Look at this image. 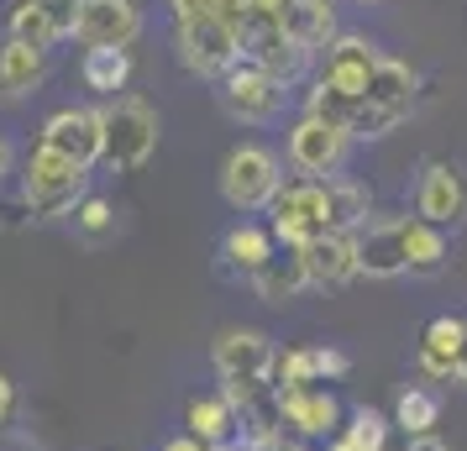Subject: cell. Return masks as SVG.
<instances>
[{
  "mask_svg": "<svg viewBox=\"0 0 467 451\" xmlns=\"http://www.w3.org/2000/svg\"><path fill=\"white\" fill-rule=\"evenodd\" d=\"M305 258L310 289H341V283L362 279V252H358V231H326L310 247H295Z\"/></svg>",
  "mask_w": 467,
  "mask_h": 451,
  "instance_id": "cell-14",
  "label": "cell"
},
{
  "mask_svg": "<svg viewBox=\"0 0 467 451\" xmlns=\"http://www.w3.org/2000/svg\"><path fill=\"white\" fill-rule=\"evenodd\" d=\"M305 289H310V273H305V258H299L295 247L274 252V258H268V268L253 279V294L263 304H289V300H299Z\"/></svg>",
  "mask_w": 467,
  "mask_h": 451,
  "instance_id": "cell-20",
  "label": "cell"
},
{
  "mask_svg": "<svg viewBox=\"0 0 467 451\" xmlns=\"http://www.w3.org/2000/svg\"><path fill=\"white\" fill-rule=\"evenodd\" d=\"M110 226H116V210H110V200L106 194H85V200H79V205H74V231H79V237H106Z\"/></svg>",
  "mask_w": 467,
  "mask_h": 451,
  "instance_id": "cell-30",
  "label": "cell"
},
{
  "mask_svg": "<svg viewBox=\"0 0 467 451\" xmlns=\"http://www.w3.org/2000/svg\"><path fill=\"white\" fill-rule=\"evenodd\" d=\"M326 194H331V220H337V231H362V226L373 220V200H368V184H362V179L331 173V179H326Z\"/></svg>",
  "mask_w": 467,
  "mask_h": 451,
  "instance_id": "cell-25",
  "label": "cell"
},
{
  "mask_svg": "<svg viewBox=\"0 0 467 451\" xmlns=\"http://www.w3.org/2000/svg\"><path fill=\"white\" fill-rule=\"evenodd\" d=\"M274 241L284 247H310L320 241L326 231H337V220H331V194H326V179H289L284 190L274 194Z\"/></svg>",
  "mask_w": 467,
  "mask_h": 451,
  "instance_id": "cell-3",
  "label": "cell"
},
{
  "mask_svg": "<svg viewBox=\"0 0 467 451\" xmlns=\"http://www.w3.org/2000/svg\"><path fill=\"white\" fill-rule=\"evenodd\" d=\"M284 32H289L305 53H326V47L341 37L337 32V5H331V0H289Z\"/></svg>",
  "mask_w": 467,
  "mask_h": 451,
  "instance_id": "cell-19",
  "label": "cell"
},
{
  "mask_svg": "<svg viewBox=\"0 0 467 451\" xmlns=\"http://www.w3.org/2000/svg\"><path fill=\"white\" fill-rule=\"evenodd\" d=\"M211 363H215V378H221V394L226 405L242 415L247 405L278 394V384H268L278 367V352H274V336L268 331H253V325H236V331H221L211 346Z\"/></svg>",
  "mask_w": 467,
  "mask_h": 451,
  "instance_id": "cell-1",
  "label": "cell"
},
{
  "mask_svg": "<svg viewBox=\"0 0 467 451\" xmlns=\"http://www.w3.org/2000/svg\"><path fill=\"white\" fill-rule=\"evenodd\" d=\"M404 451H446V441L436 436V430H425V436H410V446Z\"/></svg>",
  "mask_w": 467,
  "mask_h": 451,
  "instance_id": "cell-35",
  "label": "cell"
},
{
  "mask_svg": "<svg viewBox=\"0 0 467 451\" xmlns=\"http://www.w3.org/2000/svg\"><path fill=\"white\" fill-rule=\"evenodd\" d=\"M389 425H394L389 415H379V409L358 405V409H352V425L341 430V436H347V441H352L358 451H383V446H389Z\"/></svg>",
  "mask_w": 467,
  "mask_h": 451,
  "instance_id": "cell-28",
  "label": "cell"
},
{
  "mask_svg": "<svg viewBox=\"0 0 467 451\" xmlns=\"http://www.w3.org/2000/svg\"><path fill=\"white\" fill-rule=\"evenodd\" d=\"M362 279H400L404 268V215H373L358 231Z\"/></svg>",
  "mask_w": 467,
  "mask_h": 451,
  "instance_id": "cell-15",
  "label": "cell"
},
{
  "mask_svg": "<svg viewBox=\"0 0 467 451\" xmlns=\"http://www.w3.org/2000/svg\"><path fill=\"white\" fill-rule=\"evenodd\" d=\"M451 258V241L441 226H431L420 215H404V268L410 273H441Z\"/></svg>",
  "mask_w": 467,
  "mask_h": 451,
  "instance_id": "cell-22",
  "label": "cell"
},
{
  "mask_svg": "<svg viewBox=\"0 0 467 451\" xmlns=\"http://www.w3.org/2000/svg\"><path fill=\"white\" fill-rule=\"evenodd\" d=\"M457 378L467 384V346H462V363H457Z\"/></svg>",
  "mask_w": 467,
  "mask_h": 451,
  "instance_id": "cell-41",
  "label": "cell"
},
{
  "mask_svg": "<svg viewBox=\"0 0 467 451\" xmlns=\"http://www.w3.org/2000/svg\"><path fill=\"white\" fill-rule=\"evenodd\" d=\"M79 74H85V85L95 89V95L116 100V95L127 89V79H131V53L127 47H85Z\"/></svg>",
  "mask_w": 467,
  "mask_h": 451,
  "instance_id": "cell-24",
  "label": "cell"
},
{
  "mask_svg": "<svg viewBox=\"0 0 467 451\" xmlns=\"http://www.w3.org/2000/svg\"><path fill=\"white\" fill-rule=\"evenodd\" d=\"M85 179H89V169H79L74 158H64V152H53L47 142H37V148L26 152V163H22L26 210L37 215V220L74 215V205L85 200Z\"/></svg>",
  "mask_w": 467,
  "mask_h": 451,
  "instance_id": "cell-2",
  "label": "cell"
},
{
  "mask_svg": "<svg viewBox=\"0 0 467 451\" xmlns=\"http://www.w3.org/2000/svg\"><path fill=\"white\" fill-rule=\"evenodd\" d=\"M462 346H467V321H457V315H436V321L420 331V352H415V363H420V373H431V378H457Z\"/></svg>",
  "mask_w": 467,
  "mask_h": 451,
  "instance_id": "cell-17",
  "label": "cell"
},
{
  "mask_svg": "<svg viewBox=\"0 0 467 451\" xmlns=\"http://www.w3.org/2000/svg\"><path fill=\"white\" fill-rule=\"evenodd\" d=\"M278 388H316V363H310V346H295V352H284L274 367Z\"/></svg>",
  "mask_w": 467,
  "mask_h": 451,
  "instance_id": "cell-31",
  "label": "cell"
},
{
  "mask_svg": "<svg viewBox=\"0 0 467 451\" xmlns=\"http://www.w3.org/2000/svg\"><path fill=\"white\" fill-rule=\"evenodd\" d=\"M43 11L58 22L64 37H74V22H79V0H43Z\"/></svg>",
  "mask_w": 467,
  "mask_h": 451,
  "instance_id": "cell-33",
  "label": "cell"
},
{
  "mask_svg": "<svg viewBox=\"0 0 467 451\" xmlns=\"http://www.w3.org/2000/svg\"><path fill=\"white\" fill-rule=\"evenodd\" d=\"M362 5H379V0H362Z\"/></svg>",
  "mask_w": 467,
  "mask_h": 451,
  "instance_id": "cell-42",
  "label": "cell"
},
{
  "mask_svg": "<svg viewBox=\"0 0 467 451\" xmlns=\"http://www.w3.org/2000/svg\"><path fill=\"white\" fill-rule=\"evenodd\" d=\"M362 100L389 110V116H410V110H415V68L400 64V58H383V64L373 68V85H368Z\"/></svg>",
  "mask_w": 467,
  "mask_h": 451,
  "instance_id": "cell-23",
  "label": "cell"
},
{
  "mask_svg": "<svg viewBox=\"0 0 467 451\" xmlns=\"http://www.w3.org/2000/svg\"><path fill=\"white\" fill-rule=\"evenodd\" d=\"M11 415H16V384H11V378L0 373V425H5Z\"/></svg>",
  "mask_w": 467,
  "mask_h": 451,
  "instance_id": "cell-34",
  "label": "cell"
},
{
  "mask_svg": "<svg viewBox=\"0 0 467 451\" xmlns=\"http://www.w3.org/2000/svg\"><path fill=\"white\" fill-rule=\"evenodd\" d=\"M74 37L85 47H131L142 37V11L137 0H79Z\"/></svg>",
  "mask_w": 467,
  "mask_h": 451,
  "instance_id": "cell-13",
  "label": "cell"
},
{
  "mask_svg": "<svg viewBox=\"0 0 467 451\" xmlns=\"http://www.w3.org/2000/svg\"><path fill=\"white\" fill-rule=\"evenodd\" d=\"M253 11H268V16H278V22H284V11H289V0H253Z\"/></svg>",
  "mask_w": 467,
  "mask_h": 451,
  "instance_id": "cell-37",
  "label": "cell"
},
{
  "mask_svg": "<svg viewBox=\"0 0 467 451\" xmlns=\"http://www.w3.org/2000/svg\"><path fill=\"white\" fill-rule=\"evenodd\" d=\"M278 451H310L305 441H278Z\"/></svg>",
  "mask_w": 467,
  "mask_h": 451,
  "instance_id": "cell-40",
  "label": "cell"
},
{
  "mask_svg": "<svg viewBox=\"0 0 467 451\" xmlns=\"http://www.w3.org/2000/svg\"><path fill=\"white\" fill-rule=\"evenodd\" d=\"M163 451H211V446H205V441H194V436H173Z\"/></svg>",
  "mask_w": 467,
  "mask_h": 451,
  "instance_id": "cell-36",
  "label": "cell"
},
{
  "mask_svg": "<svg viewBox=\"0 0 467 451\" xmlns=\"http://www.w3.org/2000/svg\"><path fill=\"white\" fill-rule=\"evenodd\" d=\"M278 252V241L268 226H232L226 237H221V262H226V273H242V279L253 283L263 268H268V258Z\"/></svg>",
  "mask_w": 467,
  "mask_h": 451,
  "instance_id": "cell-18",
  "label": "cell"
},
{
  "mask_svg": "<svg viewBox=\"0 0 467 451\" xmlns=\"http://www.w3.org/2000/svg\"><path fill=\"white\" fill-rule=\"evenodd\" d=\"M278 420L295 436H337L341 405L331 388H278Z\"/></svg>",
  "mask_w": 467,
  "mask_h": 451,
  "instance_id": "cell-16",
  "label": "cell"
},
{
  "mask_svg": "<svg viewBox=\"0 0 467 451\" xmlns=\"http://www.w3.org/2000/svg\"><path fill=\"white\" fill-rule=\"evenodd\" d=\"M221 106L232 110L236 121H247V127H268V121H278L284 106H289V85L274 79L268 68H257V64L242 58V64L221 79Z\"/></svg>",
  "mask_w": 467,
  "mask_h": 451,
  "instance_id": "cell-8",
  "label": "cell"
},
{
  "mask_svg": "<svg viewBox=\"0 0 467 451\" xmlns=\"http://www.w3.org/2000/svg\"><path fill=\"white\" fill-rule=\"evenodd\" d=\"M415 215L431 226H462L467 220V173L446 158H431L415 179Z\"/></svg>",
  "mask_w": 467,
  "mask_h": 451,
  "instance_id": "cell-9",
  "label": "cell"
},
{
  "mask_svg": "<svg viewBox=\"0 0 467 451\" xmlns=\"http://www.w3.org/2000/svg\"><path fill=\"white\" fill-rule=\"evenodd\" d=\"M11 37L26 47H53V43H64V32H58V22L43 11V0H16L11 5Z\"/></svg>",
  "mask_w": 467,
  "mask_h": 451,
  "instance_id": "cell-26",
  "label": "cell"
},
{
  "mask_svg": "<svg viewBox=\"0 0 467 451\" xmlns=\"http://www.w3.org/2000/svg\"><path fill=\"white\" fill-rule=\"evenodd\" d=\"M242 58L257 68H268L274 79H284V85H299L305 74H310V58L316 53H305V47L284 32V22L278 16H268V11H253L247 16V26H242Z\"/></svg>",
  "mask_w": 467,
  "mask_h": 451,
  "instance_id": "cell-7",
  "label": "cell"
},
{
  "mask_svg": "<svg viewBox=\"0 0 467 451\" xmlns=\"http://www.w3.org/2000/svg\"><path fill=\"white\" fill-rule=\"evenodd\" d=\"M347 148H352V131L337 127V121H320V116H299L295 131H289V163L305 179H331Z\"/></svg>",
  "mask_w": 467,
  "mask_h": 451,
  "instance_id": "cell-10",
  "label": "cell"
},
{
  "mask_svg": "<svg viewBox=\"0 0 467 451\" xmlns=\"http://www.w3.org/2000/svg\"><path fill=\"white\" fill-rule=\"evenodd\" d=\"M100 131L110 169H142L158 148V110L137 95H116L110 106H100Z\"/></svg>",
  "mask_w": 467,
  "mask_h": 451,
  "instance_id": "cell-5",
  "label": "cell"
},
{
  "mask_svg": "<svg viewBox=\"0 0 467 451\" xmlns=\"http://www.w3.org/2000/svg\"><path fill=\"white\" fill-rule=\"evenodd\" d=\"M331 451H358V446H352L347 436H331Z\"/></svg>",
  "mask_w": 467,
  "mask_h": 451,
  "instance_id": "cell-39",
  "label": "cell"
},
{
  "mask_svg": "<svg viewBox=\"0 0 467 451\" xmlns=\"http://www.w3.org/2000/svg\"><path fill=\"white\" fill-rule=\"evenodd\" d=\"M383 64L379 43H368L358 32H341L337 43L326 47V64H320V85L347 95V100H362L368 85H373V68Z\"/></svg>",
  "mask_w": 467,
  "mask_h": 451,
  "instance_id": "cell-12",
  "label": "cell"
},
{
  "mask_svg": "<svg viewBox=\"0 0 467 451\" xmlns=\"http://www.w3.org/2000/svg\"><path fill=\"white\" fill-rule=\"evenodd\" d=\"M37 142H47L53 152L74 158L79 169L106 163V131H100V110H89V106L53 110V116L43 121V137H37Z\"/></svg>",
  "mask_w": 467,
  "mask_h": 451,
  "instance_id": "cell-11",
  "label": "cell"
},
{
  "mask_svg": "<svg viewBox=\"0 0 467 451\" xmlns=\"http://www.w3.org/2000/svg\"><path fill=\"white\" fill-rule=\"evenodd\" d=\"M436 420H441V399L431 388H404L394 405V425L404 436H425V430H436Z\"/></svg>",
  "mask_w": 467,
  "mask_h": 451,
  "instance_id": "cell-27",
  "label": "cell"
},
{
  "mask_svg": "<svg viewBox=\"0 0 467 451\" xmlns=\"http://www.w3.org/2000/svg\"><path fill=\"white\" fill-rule=\"evenodd\" d=\"M173 47H179V64L190 68V74L215 79V85L242 64V37L221 16H190V22H179L173 26Z\"/></svg>",
  "mask_w": 467,
  "mask_h": 451,
  "instance_id": "cell-6",
  "label": "cell"
},
{
  "mask_svg": "<svg viewBox=\"0 0 467 451\" xmlns=\"http://www.w3.org/2000/svg\"><path fill=\"white\" fill-rule=\"evenodd\" d=\"M16 169V148H11V142H5V137H0V179H5V173Z\"/></svg>",
  "mask_w": 467,
  "mask_h": 451,
  "instance_id": "cell-38",
  "label": "cell"
},
{
  "mask_svg": "<svg viewBox=\"0 0 467 451\" xmlns=\"http://www.w3.org/2000/svg\"><path fill=\"white\" fill-rule=\"evenodd\" d=\"M284 190V163L263 142H236L221 163V194L232 210H268L274 194Z\"/></svg>",
  "mask_w": 467,
  "mask_h": 451,
  "instance_id": "cell-4",
  "label": "cell"
},
{
  "mask_svg": "<svg viewBox=\"0 0 467 451\" xmlns=\"http://www.w3.org/2000/svg\"><path fill=\"white\" fill-rule=\"evenodd\" d=\"M310 363H316V384H326V378H347V373H352V357H347L341 346H310Z\"/></svg>",
  "mask_w": 467,
  "mask_h": 451,
  "instance_id": "cell-32",
  "label": "cell"
},
{
  "mask_svg": "<svg viewBox=\"0 0 467 451\" xmlns=\"http://www.w3.org/2000/svg\"><path fill=\"white\" fill-rule=\"evenodd\" d=\"M43 74H47L43 47H26V43H16V37H5V47H0V95H5V100L32 95V89L43 85Z\"/></svg>",
  "mask_w": 467,
  "mask_h": 451,
  "instance_id": "cell-21",
  "label": "cell"
},
{
  "mask_svg": "<svg viewBox=\"0 0 467 451\" xmlns=\"http://www.w3.org/2000/svg\"><path fill=\"white\" fill-rule=\"evenodd\" d=\"M362 100H347V95H337V89H326L316 79V89H310V100H305V116H320V121H337V127L352 131V116H358Z\"/></svg>",
  "mask_w": 467,
  "mask_h": 451,
  "instance_id": "cell-29",
  "label": "cell"
}]
</instances>
